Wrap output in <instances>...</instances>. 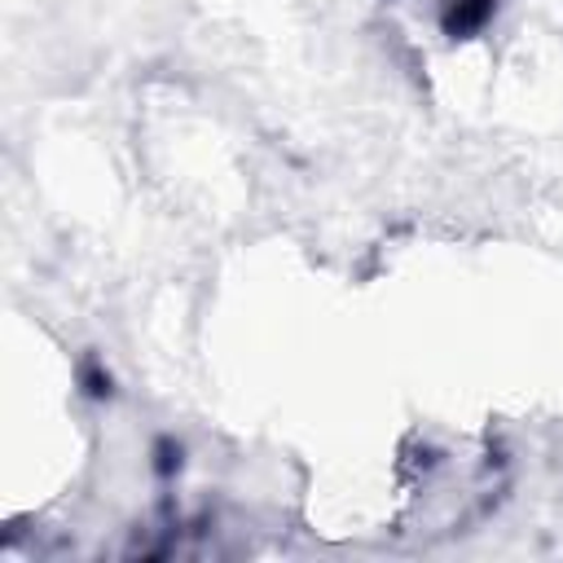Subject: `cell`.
<instances>
[{"mask_svg":"<svg viewBox=\"0 0 563 563\" xmlns=\"http://www.w3.org/2000/svg\"><path fill=\"white\" fill-rule=\"evenodd\" d=\"M493 4H497V0H453V9L444 13V26H449L453 35H466V31H475V26L493 13Z\"/></svg>","mask_w":563,"mask_h":563,"instance_id":"obj_1","label":"cell"}]
</instances>
